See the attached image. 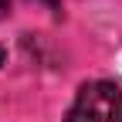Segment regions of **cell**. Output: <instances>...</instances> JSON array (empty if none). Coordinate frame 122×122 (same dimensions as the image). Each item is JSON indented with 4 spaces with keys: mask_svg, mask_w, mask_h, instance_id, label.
I'll return each instance as SVG.
<instances>
[{
    "mask_svg": "<svg viewBox=\"0 0 122 122\" xmlns=\"http://www.w3.org/2000/svg\"><path fill=\"white\" fill-rule=\"evenodd\" d=\"M41 4H48L51 10H58V0H41Z\"/></svg>",
    "mask_w": 122,
    "mask_h": 122,
    "instance_id": "3957f363",
    "label": "cell"
},
{
    "mask_svg": "<svg viewBox=\"0 0 122 122\" xmlns=\"http://www.w3.org/2000/svg\"><path fill=\"white\" fill-rule=\"evenodd\" d=\"M4 58H7V51H4V44H0V65H4Z\"/></svg>",
    "mask_w": 122,
    "mask_h": 122,
    "instance_id": "277c9868",
    "label": "cell"
},
{
    "mask_svg": "<svg viewBox=\"0 0 122 122\" xmlns=\"http://www.w3.org/2000/svg\"><path fill=\"white\" fill-rule=\"evenodd\" d=\"M65 122H122V85L109 78L85 81L75 95Z\"/></svg>",
    "mask_w": 122,
    "mask_h": 122,
    "instance_id": "6da1fadb",
    "label": "cell"
},
{
    "mask_svg": "<svg viewBox=\"0 0 122 122\" xmlns=\"http://www.w3.org/2000/svg\"><path fill=\"white\" fill-rule=\"evenodd\" d=\"M10 10H14V0H0V17H7Z\"/></svg>",
    "mask_w": 122,
    "mask_h": 122,
    "instance_id": "7a4b0ae2",
    "label": "cell"
}]
</instances>
